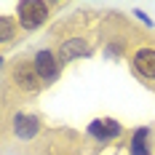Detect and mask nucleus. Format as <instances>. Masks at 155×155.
Listing matches in <instances>:
<instances>
[{"label":"nucleus","mask_w":155,"mask_h":155,"mask_svg":"<svg viewBox=\"0 0 155 155\" xmlns=\"http://www.w3.org/2000/svg\"><path fill=\"white\" fill-rule=\"evenodd\" d=\"M88 51L91 48H88L86 38H70V40H64L62 46H59L56 59H59V64H70V62H75V59H80V56H86Z\"/></svg>","instance_id":"20e7f679"},{"label":"nucleus","mask_w":155,"mask_h":155,"mask_svg":"<svg viewBox=\"0 0 155 155\" xmlns=\"http://www.w3.org/2000/svg\"><path fill=\"white\" fill-rule=\"evenodd\" d=\"M48 14H51V5L43 3V0H21L19 3V24L21 30H38L40 24H46Z\"/></svg>","instance_id":"f257e3e1"},{"label":"nucleus","mask_w":155,"mask_h":155,"mask_svg":"<svg viewBox=\"0 0 155 155\" xmlns=\"http://www.w3.org/2000/svg\"><path fill=\"white\" fill-rule=\"evenodd\" d=\"M131 155H150V128H137L131 137Z\"/></svg>","instance_id":"6e6552de"},{"label":"nucleus","mask_w":155,"mask_h":155,"mask_svg":"<svg viewBox=\"0 0 155 155\" xmlns=\"http://www.w3.org/2000/svg\"><path fill=\"white\" fill-rule=\"evenodd\" d=\"M14 134L19 139H32V137L40 134V120H38L35 115L19 112V115H14Z\"/></svg>","instance_id":"423d86ee"},{"label":"nucleus","mask_w":155,"mask_h":155,"mask_svg":"<svg viewBox=\"0 0 155 155\" xmlns=\"http://www.w3.org/2000/svg\"><path fill=\"white\" fill-rule=\"evenodd\" d=\"M14 83H16V88H21L27 94H35L43 88V80H40V75H38L32 62H16L14 64Z\"/></svg>","instance_id":"f03ea898"},{"label":"nucleus","mask_w":155,"mask_h":155,"mask_svg":"<svg viewBox=\"0 0 155 155\" xmlns=\"http://www.w3.org/2000/svg\"><path fill=\"white\" fill-rule=\"evenodd\" d=\"M0 40L3 43H11L14 40V21L8 16H0Z\"/></svg>","instance_id":"1a4fd4ad"},{"label":"nucleus","mask_w":155,"mask_h":155,"mask_svg":"<svg viewBox=\"0 0 155 155\" xmlns=\"http://www.w3.org/2000/svg\"><path fill=\"white\" fill-rule=\"evenodd\" d=\"M134 14H137V19H142V21H144V24H147V27H153V21H150V19H147V16L142 14V11H134Z\"/></svg>","instance_id":"9d476101"},{"label":"nucleus","mask_w":155,"mask_h":155,"mask_svg":"<svg viewBox=\"0 0 155 155\" xmlns=\"http://www.w3.org/2000/svg\"><path fill=\"white\" fill-rule=\"evenodd\" d=\"M134 67H137V72L142 78H147V80H155V48L150 46H142L134 51Z\"/></svg>","instance_id":"39448f33"},{"label":"nucleus","mask_w":155,"mask_h":155,"mask_svg":"<svg viewBox=\"0 0 155 155\" xmlns=\"http://www.w3.org/2000/svg\"><path fill=\"white\" fill-rule=\"evenodd\" d=\"M32 64H35V70H38V75H40V80H43V86H48V83H54L56 78H59V59H56V54L54 51H48V48H43V51H38L35 54V59H32Z\"/></svg>","instance_id":"7ed1b4c3"},{"label":"nucleus","mask_w":155,"mask_h":155,"mask_svg":"<svg viewBox=\"0 0 155 155\" xmlns=\"http://www.w3.org/2000/svg\"><path fill=\"white\" fill-rule=\"evenodd\" d=\"M88 134L91 137H96V139L107 142V139H115L118 134H120V123L118 120H112V118H99V120H94L91 126H88Z\"/></svg>","instance_id":"0eeeda50"}]
</instances>
